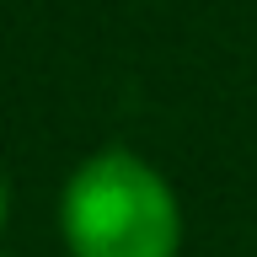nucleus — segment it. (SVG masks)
I'll return each mask as SVG.
<instances>
[{"instance_id":"nucleus-1","label":"nucleus","mask_w":257,"mask_h":257,"mask_svg":"<svg viewBox=\"0 0 257 257\" xmlns=\"http://www.w3.org/2000/svg\"><path fill=\"white\" fill-rule=\"evenodd\" d=\"M70 257H177L182 209L172 182L134 150H96L59 193Z\"/></svg>"},{"instance_id":"nucleus-2","label":"nucleus","mask_w":257,"mask_h":257,"mask_svg":"<svg viewBox=\"0 0 257 257\" xmlns=\"http://www.w3.org/2000/svg\"><path fill=\"white\" fill-rule=\"evenodd\" d=\"M6 220H11V193H6V177H0V236H6Z\"/></svg>"}]
</instances>
